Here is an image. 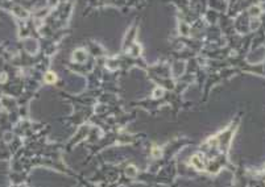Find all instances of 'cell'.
I'll list each match as a JSON object with an SVG mask.
<instances>
[{
    "mask_svg": "<svg viewBox=\"0 0 265 187\" xmlns=\"http://www.w3.org/2000/svg\"><path fill=\"white\" fill-rule=\"evenodd\" d=\"M231 139V129H226L219 132L216 136L210 137L201 146V152L195 153L191 157L190 159L191 166L199 171H209L213 174L220 171V169L224 167Z\"/></svg>",
    "mask_w": 265,
    "mask_h": 187,
    "instance_id": "6da1fadb",
    "label": "cell"
},
{
    "mask_svg": "<svg viewBox=\"0 0 265 187\" xmlns=\"http://www.w3.org/2000/svg\"><path fill=\"white\" fill-rule=\"evenodd\" d=\"M264 171H265V167H264Z\"/></svg>",
    "mask_w": 265,
    "mask_h": 187,
    "instance_id": "277c9868",
    "label": "cell"
},
{
    "mask_svg": "<svg viewBox=\"0 0 265 187\" xmlns=\"http://www.w3.org/2000/svg\"><path fill=\"white\" fill-rule=\"evenodd\" d=\"M86 57H87V54L83 50H77V52H74V54H73L74 61H77V62H83L86 59Z\"/></svg>",
    "mask_w": 265,
    "mask_h": 187,
    "instance_id": "7a4b0ae2",
    "label": "cell"
},
{
    "mask_svg": "<svg viewBox=\"0 0 265 187\" xmlns=\"http://www.w3.org/2000/svg\"><path fill=\"white\" fill-rule=\"evenodd\" d=\"M45 82L46 83H56L57 82V75L54 73H52V71L46 73L45 74Z\"/></svg>",
    "mask_w": 265,
    "mask_h": 187,
    "instance_id": "3957f363",
    "label": "cell"
}]
</instances>
